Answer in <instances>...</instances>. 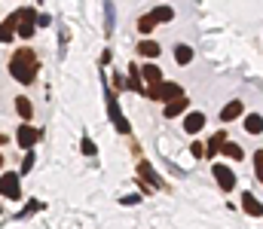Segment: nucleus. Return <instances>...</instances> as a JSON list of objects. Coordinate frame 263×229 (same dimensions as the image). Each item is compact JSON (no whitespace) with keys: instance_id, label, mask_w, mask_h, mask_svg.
<instances>
[{"instance_id":"obj_1","label":"nucleus","mask_w":263,"mask_h":229,"mask_svg":"<svg viewBox=\"0 0 263 229\" xmlns=\"http://www.w3.org/2000/svg\"><path fill=\"white\" fill-rule=\"evenodd\" d=\"M10 73L16 76L22 86H31V83H34V73H37V58H34V52H31V49H19L16 58L10 61Z\"/></svg>"},{"instance_id":"obj_2","label":"nucleus","mask_w":263,"mask_h":229,"mask_svg":"<svg viewBox=\"0 0 263 229\" xmlns=\"http://www.w3.org/2000/svg\"><path fill=\"white\" fill-rule=\"evenodd\" d=\"M144 92H147V98H156V101H174V98L184 95L178 83H162V80L159 83H150Z\"/></svg>"},{"instance_id":"obj_3","label":"nucleus","mask_w":263,"mask_h":229,"mask_svg":"<svg viewBox=\"0 0 263 229\" xmlns=\"http://www.w3.org/2000/svg\"><path fill=\"white\" fill-rule=\"evenodd\" d=\"M34 22H37V13L31 7H22L19 10V28H16V34L25 37V40H31V37H34Z\"/></svg>"},{"instance_id":"obj_4","label":"nucleus","mask_w":263,"mask_h":229,"mask_svg":"<svg viewBox=\"0 0 263 229\" xmlns=\"http://www.w3.org/2000/svg\"><path fill=\"white\" fill-rule=\"evenodd\" d=\"M107 117L110 120H114V126H117V132H123V135H129L132 132V126H129V120L123 117V113H120V104H117V98L114 95H110L107 92Z\"/></svg>"},{"instance_id":"obj_5","label":"nucleus","mask_w":263,"mask_h":229,"mask_svg":"<svg viewBox=\"0 0 263 229\" xmlns=\"http://www.w3.org/2000/svg\"><path fill=\"white\" fill-rule=\"evenodd\" d=\"M0 196H7V199H19L22 196L19 174H4V177H0Z\"/></svg>"},{"instance_id":"obj_6","label":"nucleus","mask_w":263,"mask_h":229,"mask_svg":"<svg viewBox=\"0 0 263 229\" xmlns=\"http://www.w3.org/2000/svg\"><path fill=\"white\" fill-rule=\"evenodd\" d=\"M16 141H19V147H22V150H31L37 141H40V132H37L34 126H22V129H19V135H16Z\"/></svg>"},{"instance_id":"obj_7","label":"nucleus","mask_w":263,"mask_h":229,"mask_svg":"<svg viewBox=\"0 0 263 229\" xmlns=\"http://www.w3.org/2000/svg\"><path fill=\"white\" fill-rule=\"evenodd\" d=\"M202 129H205V113L193 110V113H187V117H184V132L196 135V132H202Z\"/></svg>"},{"instance_id":"obj_8","label":"nucleus","mask_w":263,"mask_h":229,"mask_svg":"<svg viewBox=\"0 0 263 229\" xmlns=\"http://www.w3.org/2000/svg\"><path fill=\"white\" fill-rule=\"evenodd\" d=\"M214 177H217V183H220V189H233L236 186V174L227 168V165H214Z\"/></svg>"},{"instance_id":"obj_9","label":"nucleus","mask_w":263,"mask_h":229,"mask_svg":"<svg viewBox=\"0 0 263 229\" xmlns=\"http://www.w3.org/2000/svg\"><path fill=\"white\" fill-rule=\"evenodd\" d=\"M242 110H245V107H242V101H230L227 107L220 110V120H223V123H233V120H239V117H242Z\"/></svg>"},{"instance_id":"obj_10","label":"nucleus","mask_w":263,"mask_h":229,"mask_svg":"<svg viewBox=\"0 0 263 229\" xmlns=\"http://www.w3.org/2000/svg\"><path fill=\"white\" fill-rule=\"evenodd\" d=\"M187 107H190V104H187V98H184V95H181V98H174V101H165V117H168V120H174V117H181V113H184Z\"/></svg>"},{"instance_id":"obj_11","label":"nucleus","mask_w":263,"mask_h":229,"mask_svg":"<svg viewBox=\"0 0 263 229\" xmlns=\"http://www.w3.org/2000/svg\"><path fill=\"white\" fill-rule=\"evenodd\" d=\"M242 208H245V214H251V217H260V214H263V205L257 202L254 193H245V196H242Z\"/></svg>"},{"instance_id":"obj_12","label":"nucleus","mask_w":263,"mask_h":229,"mask_svg":"<svg viewBox=\"0 0 263 229\" xmlns=\"http://www.w3.org/2000/svg\"><path fill=\"white\" fill-rule=\"evenodd\" d=\"M138 174L144 177V183H150V186H159V174L153 171V165H150V162H138Z\"/></svg>"},{"instance_id":"obj_13","label":"nucleus","mask_w":263,"mask_h":229,"mask_svg":"<svg viewBox=\"0 0 263 229\" xmlns=\"http://www.w3.org/2000/svg\"><path fill=\"white\" fill-rule=\"evenodd\" d=\"M144 76H141V67H135V64H129V83H126V89H132V92H144Z\"/></svg>"},{"instance_id":"obj_14","label":"nucleus","mask_w":263,"mask_h":229,"mask_svg":"<svg viewBox=\"0 0 263 229\" xmlns=\"http://www.w3.org/2000/svg\"><path fill=\"white\" fill-rule=\"evenodd\" d=\"M138 55H144V58H159V43H156V40H141V43H138Z\"/></svg>"},{"instance_id":"obj_15","label":"nucleus","mask_w":263,"mask_h":229,"mask_svg":"<svg viewBox=\"0 0 263 229\" xmlns=\"http://www.w3.org/2000/svg\"><path fill=\"white\" fill-rule=\"evenodd\" d=\"M220 153H223V156H230L233 162H239V159H245V153H242V147H239V144H233V141H223V147H220Z\"/></svg>"},{"instance_id":"obj_16","label":"nucleus","mask_w":263,"mask_h":229,"mask_svg":"<svg viewBox=\"0 0 263 229\" xmlns=\"http://www.w3.org/2000/svg\"><path fill=\"white\" fill-rule=\"evenodd\" d=\"M245 132L248 135H263V117H257V113L245 117Z\"/></svg>"},{"instance_id":"obj_17","label":"nucleus","mask_w":263,"mask_h":229,"mask_svg":"<svg viewBox=\"0 0 263 229\" xmlns=\"http://www.w3.org/2000/svg\"><path fill=\"white\" fill-rule=\"evenodd\" d=\"M141 76H144L147 83H159L162 80V70H159V64H144L141 67Z\"/></svg>"},{"instance_id":"obj_18","label":"nucleus","mask_w":263,"mask_h":229,"mask_svg":"<svg viewBox=\"0 0 263 229\" xmlns=\"http://www.w3.org/2000/svg\"><path fill=\"white\" fill-rule=\"evenodd\" d=\"M223 141H227V135H223V132H217V135L208 141V147H205V156H217V153H220V147H223Z\"/></svg>"},{"instance_id":"obj_19","label":"nucleus","mask_w":263,"mask_h":229,"mask_svg":"<svg viewBox=\"0 0 263 229\" xmlns=\"http://www.w3.org/2000/svg\"><path fill=\"white\" fill-rule=\"evenodd\" d=\"M16 110H19L22 120H31V117H34V104H31L28 98H16Z\"/></svg>"},{"instance_id":"obj_20","label":"nucleus","mask_w":263,"mask_h":229,"mask_svg":"<svg viewBox=\"0 0 263 229\" xmlns=\"http://www.w3.org/2000/svg\"><path fill=\"white\" fill-rule=\"evenodd\" d=\"M174 61H178V64H190V61H193V49H190V46H178V49H174Z\"/></svg>"},{"instance_id":"obj_21","label":"nucleus","mask_w":263,"mask_h":229,"mask_svg":"<svg viewBox=\"0 0 263 229\" xmlns=\"http://www.w3.org/2000/svg\"><path fill=\"white\" fill-rule=\"evenodd\" d=\"M138 28H141V34H150V31L156 28V16H153V13H150V16H144V19L138 22Z\"/></svg>"},{"instance_id":"obj_22","label":"nucleus","mask_w":263,"mask_h":229,"mask_svg":"<svg viewBox=\"0 0 263 229\" xmlns=\"http://www.w3.org/2000/svg\"><path fill=\"white\" fill-rule=\"evenodd\" d=\"M153 16H156V22H171V19H174V10H171V7H156Z\"/></svg>"},{"instance_id":"obj_23","label":"nucleus","mask_w":263,"mask_h":229,"mask_svg":"<svg viewBox=\"0 0 263 229\" xmlns=\"http://www.w3.org/2000/svg\"><path fill=\"white\" fill-rule=\"evenodd\" d=\"M254 171H257V180L263 183V150L254 153Z\"/></svg>"},{"instance_id":"obj_24","label":"nucleus","mask_w":263,"mask_h":229,"mask_svg":"<svg viewBox=\"0 0 263 229\" xmlns=\"http://www.w3.org/2000/svg\"><path fill=\"white\" fill-rule=\"evenodd\" d=\"M13 37H16V31H13V28H7V25H0V43H10Z\"/></svg>"},{"instance_id":"obj_25","label":"nucleus","mask_w":263,"mask_h":229,"mask_svg":"<svg viewBox=\"0 0 263 229\" xmlns=\"http://www.w3.org/2000/svg\"><path fill=\"white\" fill-rule=\"evenodd\" d=\"M190 153H193V156H196V159H202V156H205V144H199V141H193V147H190Z\"/></svg>"},{"instance_id":"obj_26","label":"nucleus","mask_w":263,"mask_h":229,"mask_svg":"<svg viewBox=\"0 0 263 229\" xmlns=\"http://www.w3.org/2000/svg\"><path fill=\"white\" fill-rule=\"evenodd\" d=\"M34 168V153H28V156H25V162H22V174H28Z\"/></svg>"},{"instance_id":"obj_27","label":"nucleus","mask_w":263,"mask_h":229,"mask_svg":"<svg viewBox=\"0 0 263 229\" xmlns=\"http://www.w3.org/2000/svg\"><path fill=\"white\" fill-rule=\"evenodd\" d=\"M83 153H86V156H95V144L89 138H83Z\"/></svg>"},{"instance_id":"obj_28","label":"nucleus","mask_w":263,"mask_h":229,"mask_svg":"<svg viewBox=\"0 0 263 229\" xmlns=\"http://www.w3.org/2000/svg\"><path fill=\"white\" fill-rule=\"evenodd\" d=\"M0 144H7V135H0Z\"/></svg>"},{"instance_id":"obj_29","label":"nucleus","mask_w":263,"mask_h":229,"mask_svg":"<svg viewBox=\"0 0 263 229\" xmlns=\"http://www.w3.org/2000/svg\"><path fill=\"white\" fill-rule=\"evenodd\" d=\"M0 165H4V156H0Z\"/></svg>"}]
</instances>
